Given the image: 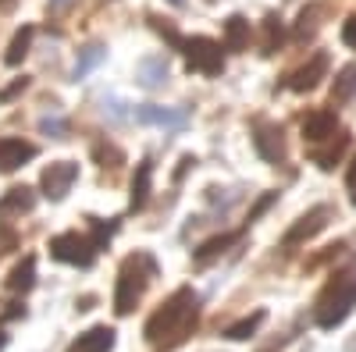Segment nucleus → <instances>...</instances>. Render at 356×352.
<instances>
[{
    "mask_svg": "<svg viewBox=\"0 0 356 352\" xmlns=\"http://www.w3.org/2000/svg\"><path fill=\"white\" fill-rule=\"evenodd\" d=\"M196 320H200V299L186 285V288H178L150 320H146V342H154L161 349H178L193 335Z\"/></svg>",
    "mask_w": 356,
    "mask_h": 352,
    "instance_id": "obj_1",
    "label": "nucleus"
},
{
    "mask_svg": "<svg viewBox=\"0 0 356 352\" xmlns=\"http://www.w3.org/2000/svg\"><path fill=\"white\" fill-rule=\"evenodd\" d=\"M157 278V260L150 253H136L122 263V274H118V292H114V313L125 317L136 310V303L143 299L146 285Z\"/></svg>",
    "mask_w": 356,
    "mask_h": 352,
    "instance_id": "obj_2",
    "label": "nucleus"
},
{
    "mask_svg": "<svg viewBox=\"0 0 356 352\" xmlns=\"http://www.w3.org/2000/svg\"><path fill=\"white\" fill-rule=\"evenodd\" d=\"M353 306H356V274H342L328 292H324V299L317 306V328H324V331L339 328L353 313Z\"/></svg>",
    "mask_w": 356,
    "mask_h": 352,
    "instance_id": "obj_3",
    "label": "nucleus"
},
{
    "mask_svg": "<svg viewBox=\"0 0 356 352\" xmlns=\"http://www.w3.org/2000/svg\"><path fill=\"white\" fill-rule=\"evenodd\" d=\"M182 53H186L189 72H200V75H221V72H225V50H221V43H214L211 36L182 40Z\"/></svg>",
    "mask_w": 356,
    "mask_h": 352,
    "instance_id": "obj_4",
    "label": "nucleus"
},
{
    "mask_svg": "<svg viewBox=\"0 0 356 352\" xmlns=\"http://www.w3.org/2000/svg\"><path fill=\"white\" fill-rule=\"evenodd\" d=\"M50 256L61 260V263H75V267H93L97 249L89 246V239H82L79 231H65V235H54L50 239Z\"/></svg>",
    "mask_w": 356,
    "mask_h": 352,
    "instance_id": "obj_5",
    "label": "nucleus"
},
{
    "mask_svg": "<svg viewBox=\"0 0 356 352\" xmlns=\"http://www.w3.org/2000/svg\"><path fill=\"white\" fill-rule=\"evenodd\" d=\"M253 146H257V153L267 160V164H282L285 160V132L282 125L275 121H257L253 125Z\"/></svg>",
    "mask_w": 356,
    "mask_h": 352,
    "instance_id": "obj_6",
    "label": "nucleus"
},
{
    "mask_svg": "<svg viewBox=\"0 0 356 352\" xmlns=\"http://www.w3.org/2000/svg\"><path fill=\"white\" fill-rule=\"evenodd\" d=\"M75 178H79V164H72V160H57V164H50V167L43 171V178H40L43 196L54 199V203H57V199H65V196L72 192Z\"/></svg>",
    "mask_w": 356,
    "mask_h": 352,
    "instance_id": "obj_7",
    "label": "nucleus"
},
{
    "mask_svg": "<svg viewBox=\"0 0 356 352\" xmlns=\"http://www.w3.org/2000/svg\"><path fill=\"white\" fill-rule=\"evenodd\" d=\"M132 117L139 125H161V128H171V132L186 128V121H189V114L182 107H161V103H143V107L132 110Z\"/></svg>",
    "mask_w": 356,
    "mask_h": 352,
    "instance_id": "obj_8",
    "label": "nucleus"
},
{
    "mask_svg": "<svg viewBox=\"0 0 356 352\" xmlns=\"http://www.w3.org/2000/svg\"><path fill=\"white\" fill-rule=\"evenodd\" d=\"M324 75H328V53H314L303 68H296V72L289 75V90L310 93V90H317V85H321Z\"/></svg>",
    "mask_w": 356,
    "mask_h": 352,
    "instance_id": "obj_9",
    "label": "nucleus"
},
{
    "mask_svg": "<svg viewBox=\"0 0 356 352\" xmlns=\"http://www.w3.org/2000/svg\"><path fill=\"white\" fill-rule=\"evenodd\" d=\"M328 217H332V207H314L310 214H303L300 221H296V224L285 231V246H296V242H307V239H314L317 231H324Z\"/></svg>",
    "mask_w": 356,
    "mask_h": 352,
    "instance_id": "obj_10",
    "label": "nucleus"
},
{
    "mask_svg": "<svg viewBox=\"0 0 356 352\" xmlns=\"http://www.w3.org/2000/svg\"><path fill=\"white\" fill-rule=\"evenodd\" d=\"M36 157V146L25 139H0V174H8L15 167H22L25 160Z\"/></svg>",
    "mask_w": 356,
    "mask_h": 352,
    "instance_id": "obj_11",
    "label": "nucleus"
},
{
    "mask_svg": "<svg viewBox=\"0 0 356 352\" xmlns=\"http://www.w3.org/2000/svg\"><path fill=\"white\" fill-rule=\"evenodd\" d=\"M335 128H339L335 110H314V114L303 117V139H307V142L328 139V135H335Z\"/></svg>",
    "mask_w": 356,
    "mask_h": 352,
    "instance_id": "obj_12",
    "label": "nucleus"
},
{
    "mask_svg": "<svg viewBox=\"0 0 356 352\" xmlns=\"http://www.w3.org/2000/svg\"><path fill=\"white\" fill-rule=\"evenodd\" d=\"M114 349V331L111 328H93L72 342L68 352H111Z\"/></svg>",
    "mask_w": 356,
    "mask_h": 352,
    "instance_id": "obj_13",
    "label": "nucleus"
},
{
    "mask_svg": "<svg viewBox=\"0 0 356 352\" xmlns=\"http://www.w3.org/2000/svg\"><path fill=\"white\" fill-rule=\"evenodd\" d=\"M150 189H154V164H150V160H139L136 178H132V210H143V207H146Z\"/></svg>",
    "mask_w": 356,
    "mask_h": 352,
    "instance_id": "obj_14",
    "label": "nucleus"
},
{
    "mask_svg": "<svg viewBox=\"0 0 356 352\" xmlns=\"http://www.w3.org/2000/svg\"><path fill=\"white\" fill-rule=\"evenodd\" d=\"M139 82L146 85V90H161V85L168 82V61L157 53V57H143L139 61Z\"/></svg>",
    "mask_w": 356,
    "mask_h": 352,
    "instance_id": "obj_15",
    "label": "nucleus"
},
{
    "mask_svg": "<svg viewBox=\"0 0 356 352\" xmlns=\"http://www.w3.org/2000/svg\"><path fill=\"white\" fill-rule=\"evenodd\" d=\"M235 242H239V231H225V235H214V239H207L196 253H193V260L200 263V267H203V263H211V260H218L228 246H235Z\"/></svg>",
    "mask_w": 356,
    "mask_h": 352,
    "instance_id": "obj_16",
    "label": "nucleus"
},
{
    "mask_svg": "<svg viewBox=\"0 0 356 352\" xmlns=\"http://www.w3.org/2000/svg\"><path fill=\"white\" fill-rule=\"evenodd\" d=\"M246 43H250V22L243 15H232L225 22V50L239 53V50H246Z\"/></svg>",
    "mask_w": 356,
    "mask_h": 352,
    "instance_id": "obj_17",
    "label": "nucleus"
},
{
    "mask_svg": "<svg viewBox=\"0 0 356 352\" xmlns=\"http://www.w3.org/2000/svg\"><path fill=\"white\" fill-rule=\"evenodd\" d=\"M33 207H36V192L25 189V185L11 189L4 199H0V214H29Z\"/></svg>",
    "mask_w": 356,
    "mask_h": 352,
    "instance_id": "obj_18",
    "label": "nucleus"
},
{
    "mask_svg": "<svg viewBox=\"0 0 356 352\" xmlns=\"http://www.w3.org/2000/svg\"><path fill=\"white\" fill-rule=\"evenodd\" d=\"M356 97V65H346L339 75H335V85H332V103H349Z\"/></svg>",
    "mask_w": 356,
    "mask_h": 352,
    "instance_id": "obj_19",
    "label": "nucleus"
},
{
    "mask_svg": "<svg viewBox=\"0 0 356 352\" xmlns=\"http://www.w3.org/2000/svg\"><path fill=\"white\" fill-rule=\"evenodd\" d=\"M33 285H36V260H33V256H25V260L18 263V267L11 271L8 288H11V292H29Z\"/></svg>",
    "mask_w": 356,
    "mask_h": 352,
    "instance_id": "obj_20",
    "label": "nucleus"
},
{
    "mask_svg": "<svg viewBox=\"0 0 356 352\" xmlns=\"http://www.w3.org/2000/svg\"><path fill=\"white\" fill-rule=\"evenodd\" d=\"M33 36H36V28L33 25H22L18 33H15V40H11V47H8V53H4V61L15 68V65H22V57L29 53V43H33Z\"/></svg>",
    "mask_w": 356,
    "mask_h": 352,
    "instance_id": "obj_21",
    "label": "nucleus"
},
{
    "mask_svg": "<svg viewBox=\"0 0 356 352\" xmlns=\"http://www.w3.org/2000/svg\"><path fill=\"white\" fill-rule=\"evenodd\" d=\"M264 317H267L264 310H257V313L243 317L239 324H232V328L225 331V338H228V342H246V338H253V335H257V328L264 324Z\"/></svg>",
    "mask_w": 356,
    "mask_h": 352,
    "instance_id": "obj_22",
    "label": "nucleus"
},
{
    "mask_svg": "<svg viewBox=\"0 0 356 352\" xmlns=\"http://www.w3.org/2000/svg\"><path fill=\"white\" fill-rule=\"evenodd\" d=\"M104 57H107V50H104V47H97V43H93V47H86V50L79 53V61H75V72H72V75H75V82H79V78H86L89 72H93V68L104 61Z\"/></svg>",
    "mask_w": 356,
    "mask_h": 352,
    "instance_id": "obj_23",
    "label": "nucleus"
},
{
    "mask_svg": "<svg viewBox=\"0 0 356 352\" xmlns=\"http://www.w3.org/2000/svg\"><path fill=\"white\" fill-rule=\"evenodd\" d=\"M285 33H282V18L278 15H267L264 18V53H275L282 47Z\"/></svg>",
    "mask_w": 356,
    "mask_h": 352,
    "instance_id": "obj_24",
    "label": "nucleus"
},
{
    "mask_svg": "<svg viewBox=\"0 0 356 352\" xmlns=\"http://www.w3.org/2000/svg\"><path fill=\"white\" fill-rule=\"evenodd\" d=\"M89 228H93V239H89V246H93V249H107V242H111V235L118 231V221L104 224L100 217H89Z\"/></svg>",
    "mask_w": 356,
    "mask_h": 352,
    "instance_id": "obj_25",
    "label": "nucleus"
},
{
    "mask_svg": "<svg viewBox=\"0 0 356 352\" xmlns=\"http://www.w3.org/2000/svg\"><path fill=\"white\" fill-rule=\"evenodd\" d=\"M346 142H349V135L342 132V135H339V142L332 146V150H324V153H317V164H321L324 171H332V167H335V160H339V157H342V150H346Z\"/></svg>",
    "mask_w": 356,
    "mask_h": 352,
    "instance_id": "obj_26",
    "label": "nucleus"
},
{
    "mask_svg": "<svg viewBox=\"0 0 356 352\" xmlns=\"http://www.w3.org/2000/svg\"><path fill=\"white\" fill-rule=\"evenodd\" d=\"M93 157L100 160V167H118V164H122L125 157H122V150H114V146H93Z\"/></svg>",
    "mask_w": 356,
    "mask_h": 352,
    "instance_id": "obj_27",
    "label": "nucleus"
},
{
    "mask_svg": "<svg viewBox=\"0 0 356 352\" xmlns=\"http://www.w3.org/2000/svg\"><path fill=\"white\" fill-rule=\"evenodd\" d=\"M40 132L65 139V135H68V121H61V117H43V121H40Z\"/></svg>",
    "mask_w": 356,
    "mask_h": 352,
    "instance_id": "obj_28",
    "label": "nucleus"
},
{
    "mask_svg": "<svg viewBox=\"0 0 356 352\" xmlns=\"http://www.w3.org/2000/svg\"><path fill=\"white\" fill-rule=\"evenodd\" d=\"M342 43L356 50V15H353V18H349V22L342 25Z\"/></svg>",
    "mask_w": 356,
    "mask_h": 352,
    "instance_id": "obj_29",
    "label": "nucleus"
},
{
    "mask_svg": "<svg viewBox=\"0 0 356 352\" xmlns=\"http://www.w3.org/2000/svg\"><path fill=\"white\" fill-rule=\"evenodd\" d=\"M275 199H278V192H267V196H264V199L257 203V207L250 210V221H257V217H260V214H264L267 207H271V203H275Z\"/></svg>",
    "mask_w": 356,
    "mask_h": 352,
    "instance_id": "obj_30",
    "label": "nucleus"
},
{
    "mask_svg": "<svg viewBox=\"0 0 356 352\" xmlns=\"http://www.w3.org/2000/svg\"><path fill=\"white\" fill-rule=\"evenodd\" d=\"M25 85H29V78H18V82H11V85H8V90H4V93H0V100H11L15 93H22V90H25Z\"/></svg>",
    "mask_w": 356,
    "mask_h": 352,
    "instance_id": "obj_31",
    "label": "nucleus"
},
{
    "mask_svg": "<svg viewBox=\"0 0 356 352\" xmlns=\"http://www.w3.org/2000/svg\"><path fill=\"white\" fill-rule=\"evenodd\" d=\"M65 8H72V0H50V11H65Z\"/></svg>",
    "mask_w": 356,
    "mask_h": 352,
    "instance_id": "obj_32",
    "label": "nucleus"
},
{
    "mask_svg": "<svg viewBox=\"0 0 356 352\" xmlns=\"http://www.w3.org/2000/svg\"><path fill=\"white\" fill-rule=\"evenodd\" d=\"M349 182L356 185V160H353V167H349Z\"/></svg>",
    "mask_w": 356,
    "mask_h": 352,
    "instance_id": "obj_33",
    "label": "nucleus"
},
{
    "mask_svg": "<svg viewBox=\"0 0 356 352\" xmlns=\"http://www.w3.org/2000/svg\"><path fill=\"white\" fill-rule=\"evenodd\" d=\"M168 4H171V8H186V0H168Z\"/></svg>",
    "mask_w": 356,
    "mask_h": 352,
    "instance_id": "obj_34",
    "label": "nucleus"
},
{
    "mask_svg": "<svg viewBox=\"0 0 356 352\" xmlns=\"http://www.w3.org/2000/svg\"><path fill=\"white\" fill-rule=\"evenodd\" d=\"M15 4V0H0V11H4V8H11Z\"/></svg>",
    "mask_w": 356,
    "mask_h": 352,
    "instance_id": "obj_35",
    "label": "nucleus"
},
{
    "mask_svg": "<svg viewBox=\"0 0 356 352\" xmlns=\"http://www.w3.org/2000/svg\"><path fill=\"white\" fill-rule=\"evenodd\" d=\"M4 345H8V335H4V331H0V349H4Z\"/></svg>",
    "mask_w": 356,
    "mask_h": 352,
    "instance_id": "obj_36",
    "label": "nucleus"
},
{
    "mask_svg": "<svg viewBox=\"0 0 356 352\" xmlns=\"http://www.w3.org/2000/svg\"><path fill=\"white\" fill-rule=\"evenodd\" d=\"M353 203H356V192H353Z\"/></svg>",
    "mask_w": 356,
    "mask_h": 352,
    "instance_id": "obj_37",
    "label": "nucleus"
}]
</instances>
